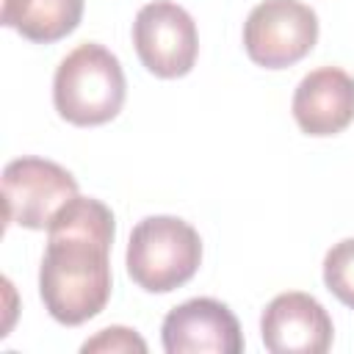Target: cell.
<instances>
[{
	"instance_id": "obj_1",
	"label": "cell",
	"mask_w": 354,
	"mask_h": 354,
	"mask_svg": "<svg viewBox=\"0 0 354 354\" xmlns=\"http://www.w3.org/2000/svg\"><path fill=\"white\" fill-rule=\"evenodd\" d=\"M113 235L116 221L111 207L80 194L50 221L39 268V296L58 324L80 326L105 310L113 282Z\"/></svg>"
},
{
	"instance_id": "obj_2",
	"label": "cell",
	"mask_w": 354,
	"mask_h": 354,
	"mask_svg": "<svg viewBox=\"0 0 354 354\" xmlns=\"http://www.w3.org/2000/svg\"><path fill=\"white\" fill-rule=\"evenodd\" d=\"M127 83L119 58L97 44H77L55 69L53 105L61 119L77 127H97L111 122L124 105Z\"/></svg>"
},
{
	"instance_id": "obj_3",
	"label": "cell",
	"mask_w": 354,
	"mask_h": 354,
	"mask_svg": "<svg viewBox=\"0 0 354 354\" xmlns=\"http://www.w3.org/2000/svg\"><path fill=\"white\" fill-rule=\"evenodd\" d=\"M199 263L202 238L177 216H147L130 232L127 274L147 293H169L185 285Z\"/></svg>"
},
{
	"instance_id": "obj_4",
	"label": "cell",
	"mask_w": 354,
	"mask_h": 354,
	"mask_svg": "<svg viewBox=\"0 0 354 354\" xmlns=\"http://www.w3.org/2000/svg\"><path fill=\"white\" fill-rule=\"evenodd\" d=\"M318 41V14L299 0H263L243 22L246 55L266 69H285L310 55Z\"/></svg>"
},
{
	"instance_id": "obj_5",
	"label": "cell",
	"mask_w": 354,
	"mask_h": 354,
	"mask_svg": "<svg viewBox=\"0 0 354 354\" xmlns=\"http://www.w3.org/2000/svg\"><path fill=\"white\" fill-rule=\"evenodd\" d=\"M77 196V180L44 158H17L3 169L6 224L47 230L55 213Z\"/></svg>"
},
{
	"instance_id": "obj_6",
	"label": "cell",
	"mask_w": 354,
	"mask_h": 354,
	"mask_svg": "<svg viewBox=\"0 0 354 354\" xmlns=\"http://www.w3.org/2000/svg\"><path fill=\"white\" fill-rule=\"evenodd\" d=\"M133 44L147 72L163 80L188 75L199 53L194 17L171 0H155L138 8L133 19Z\"/></svg>"
},
{
	"instance_id": "obj_7",
	"label": "cell",
	"mask_w": 354,
	"mask_h": 354,
	"mask_svg": "<svg viewBox=\"0 0 354 354\" xmlns=\"http://www.w3.org/2000/svg\"><path fill=\"white\" fill-rule=\"evenodd\" d=\"M166 354H241L243 335L232 310L218 299H188L169 310L160 326Z\"/></svg>"
},
{
	"instance_id": "obj_8",
	"label": "cell",
	"mask_w": 354,
	"mask_h": 354,
	"mask_svg": "<svg viewBox=\"0 0 354 354\" xmlns=\"http://www.w3.org/2000/svg\"><path fill=\"white\" fill-rule=\"evenodd\" d=\"M332 335L335 326L324 304L301 290L274 296L260 318V337L271 354H324Z\"/></svg>"
},
{
	"instance_id": "obj_9",
	"label": "cell",
	"mask_w": 354,
	"mask_h": 354,
	"mask_svg": "<svg viewBox=\"0 0 354 354\" xmlns=\"http://www.w3.org/2000/svg\"><path fill=\"white\" fill-rule=\"evenodd\" d=\"M293 119L301 133L337 136L354 122V77L340 66H321L293 91Z\"/></svg>"
},
{
	"instance_id": "obj_10",
	"label": "cell",
	"mask_w": 354,
	"mask_h": 354,
	"mask_svg": "<svg viewBox=\"0 0 354 354\" xmlns=\"http://www.w3.org/2000/svg\"><path fill=\"white\" fill-rule=\"evenodd\" d=\"M83 19V0H3L0 22L36 44L69 36Z\"/></svg>"
},
{
	"instance_id": "obj_11",
	"label": "cell",
	"mask_w": 354,
	"mask_h": 354,
	"mask_svg": "<svg viewBox=\"0 0 354 354\" xmlns=\"http://www.w3.org/2000/svg\"><path fill=\"white\" fill-rule=\"evenodd\" d=\"M324 285L337 301L354 310V238H343L326 252Z\"/></svg>"
},
{
	"instance_id": "obj_12",
	"label": "cell",
	"mask_w": 354,
	"mask_h": 354,
	"mask_svg": "<svg viewBox=\"0 0 354 354\" xmlns=\"http://www.w3.org/2000/svg\"><path fill=\"white\" fill-rule=\"evenodd\" d=\"M80 351H102V354H116V351H138L144 354L147 351V343L144 337H138L133 329L127 326H108V329H100L91 340H86L80 346Z\"/></svg>"
}]
</instances>
